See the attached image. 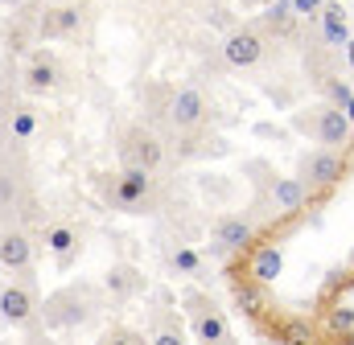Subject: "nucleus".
<instances>
[{"instance_id":"nucleus-1","label":"nucleus","mask_w":354,"mask_h":345,"mask_svg":"<svg viewBox=\"0 0 354 345\" xmlns=\"http://www.w3.org/2000/svg\"><path fill=\"white\" fill-rule=\"evenodd\" d=\"M301 132H313L317 140H322V148H338V152H346L354 140V124L351 115L338 107V103H322V107H313V119H305V115H297L292 119Z\"/></svg>"},{"instance_id":"nucleus-2","label":"nucleus","mask_w":354,"mask_h":345,"mask_svg":"<svg viewBox=\"0 0 354 345\" xmlns=\"http://www.w3.org/2000/svg\"><path fill=\"white\" fill-rule=\"evenodd\" d=\"M111 201L124 214H145L149 201H153V172L140 169V165H128V169L120 172L115 189H111Z\"/></svg>"},{"instance_id":"nucleus-3","label":"nucleus","mask_w":354,"mask_h":345,"mask_svg":"<svg viewBox=\"0 0 354 345\" xmlns=\"http://www.w3.org/2000/svg\"><path fill=\"white\" fill-rule=\"evenodd\" d=\"M301 172H305L301 181H305L309 189H330V185H338V181L346 177V152H338V148H317V152L305 157Z\"/></svg>"},{"instance_id":"nucleus-4","label":"nucleus","mask_w":354,"mask_h":345,"mask_svg":"<svg viewBox=\"0 0 354 345\" xmlns=\"http://www.w3.org/2000/svg\"><path fill=\"white\" fill-rule=\"evenodd\" d=\"M223 58H227V66L248 70V66H256L264 58V37L256 29H231L227 41H223Z\"/></svg>"},{"instance_id":"nucleus-5","label":"nucleus","mask_w":354,"mask_h":345,"mask_svg":"<svg viewBox=\"0 0 354 345\" xmlns=\"http://www.w3.org/2000/svg\"><path fill=\"white\" fill-rule=\"evenodd\" d=\"M169 124H174L177 132H189V128H198L202 119H206V95L202 90H194V86H181L174 99H169Z\"/></svg>"},{"instance_id":"nucleus-6","label":"nucleus","mask_w":354,"mask_h":345,"mask_svg":"<svg viewBox=\"0 0 354 345\" xmlns=\"http://www.w3.org/2000/svg\"><path fill=\"white\" fill-rule=\"evenodd\" d=\"M161 157H165V148H161V140L153 132H145V128H132L128 132V144H124V161L128 165H140V169L157 172Z\"/></svg>"},{"instance_id":"nucleus-7","label":"nucleus","mask_w":354,"mask_h":345,"mask_svg":"<svg viewBox=\"0 0 354 345\" xmlns=\"http://www.w3.org/2000/svg\"><path fill=\"white\" fill-rule=\"evenodd\" d=\"M313 189L301 181V177H276L272 181V206H276V214L280 218H292L297 210H305V197H309Z\"/></svg>"},{"instance_id":"nucleus-8","label":"nucleus","mask_w":354,"mask_h":345,"mask_svg":"<svg viewBox=\"0 0 354 345\" xmlns=\"http://www.w3.org/2000/svg\"><path fill=\"white\" fill-rule=\"evenodd\" d=\"M33 308H37V300H33V292L25 284H8L0 292V317L8 325H29L33 321Z\"/></svg>"},{"instance_id":"nucleus-9","label":"nucleus","mask_w":354,"mask_h":345,"mask_svg":"<svg viewBox=\"0 0 354 345\" xmlns=\"http://www.w3.org/2000/svg\"><path fill=\"white\" fill-rule=\"evenodd\" d=\"M103 284H107V292H111L115 300H132V296L145 292V271L132 267V263H111Z\"/></svg>"},{"instance_id":"nucleus-10","label":"nucleus","mask_w":354,"mask_h":345,"mask_svg":"<svg viewBox=\"0 0 354 345\" xmlns=\"http://www.w3.org/2000/svg\"><path fill=\"white\" fill-rule=\"evenodd\" d=\"M0 267H8V271H29L33 267V243L21 230L0 235Z\"/></svg>"},{"instance_id":"nucleus-11","label":"nucleus","mask_w":354,"mask_h":345,"mask_svg":"<svg viewBox=\"0 0 354 345\" xmlns=\"http://www.w3.org/2000/svg\"><path fill=\"white\" fill-rule=\"evenodd\" d=\"M252 239H256V230H252L248 218H223V222L214 226V251H218V255H223V251H243Z\"/></svg>"},{"instance_id":"nucleus-12","label":"nucleus","mask_w":354,"mask_h":345,"mask_svg":"<svg viewBox=\"0 0 354 345\" xmlns=\"http://www.w3.org/2000/svg\"><path fill=\"white\" fill-rule=\"evenodd\" d=\"M280 267H284V255H280V247H272V243L256 247L252 259H248V275H252L256 284H272V279L280 275Z\"/></svg>"},{"instance_id":"nucleus-13","label":"nucleus","mask_w":354,"mask_h":345,"mask_svg":"<svg viewBox=\"0 0 354 345\" xmlns=\"http://www.w3.org/2000/svg\"><path fill=\"white\" fill-rule=\"evenodd\" d=\"M54 83H58V62H54V54H37V58L29 62V70H25V90L41 95V90H54Z\"/></svg>"},{"instance_id":"nucleus-14","label":"nucleus","mask_w":354,"mask_h":345,"mask_svg":"<svg viewBox=\"0 0 354 345\" xmlns=\"http://www.w3.org/2000/svg\"><path fill=\"white\" fill-rule=\"evenodd\" d=\"M264 29L268 33H276V37H292V29H297V8L288 4V0H268L264 8Z\"/></svg>"},{"instance_id":"nucleus-15","label":"nucleus","mask_w":354,"mask_h":345,"mask_svg":"<svg viewBox=\"0 0 354 345\" xmlns=\"http://www.w3.org/2000/svg\"><path fill=\"white\" fill-rule=\"evenodd\" d=\"M317 17H322V33H326L330 46H346V41H351V29H346V12H342V4L326 0Z\"/></svg>"},{"instance_id":"nucleus-16","label":"nucleus","mask_w":354,"mask_h":345,"mask_svg":"<svg viewBox=\"0 0 354 345\" xmlns=\"http://www.w3.org/2000/svg\"><path fill=\"white\" fill-rule=\"evenodd\" d=\"M79 21H83V12L71 8V4H62V8H50V12L41 17V33H46V37H66V33L79 29Z\"/></svg>"},{"instance_id":"nucleus-17","label":"nucleus","mask_w":354,"mask_h":345,"mask_svg":"<svg viewBox=\"0 0 354 345\" xmlns=\"http://www.w3.org/2000/svg\"><path fill=\"white\" fill-rule=\"evenodd\" d=\"M194 337H198V342H227V337H231L227 317H223V313H214V308L194 313Z\"/></svg>"},{"instance_id":"nucleus-18","label":"nucleus","mask_w":354,"mask_h":345,"mask_svg":"<svg viewBox=\"0 0 354 345\" xmlns=\"http://www.w3.org/2000/svg\"><path fill=\"white\" fill-rule=\"evenodd\" d=\"M235 304H239V313L243 317H264L268 308V296H264V284H235Z\"/></svg>"},{"instance_id":"nucleus-19","label":"nucleus","mask_w":354,"mask_h":345,"mask_svg":"<svg viewBox=\"0 0 354 345\" xmlns=\"http://www.w3.org/2000/svg\"><path fill=\"white\" fill-rule=\"evenodd\" d=\"M50 251L66 263V259L75 255V230H66V226H54V230H50Z\"/></svg>"},{"instance_id":"nucleus-20","label":"nucleus","mask_w":354,"mask_h":345,"mask_svg":"<svg viewBox=\"0 0 354 345\" xmlns=\"http://www.w3.org/2000/svg\"><path fill=\"white\" fill-rule=\"evenodd\" d=\"M330 329L351 337L354 333V308H334V313H330Z\"/></svg>"},{"instance_id":"nucleus-21","label":"nucleus","mask_w":354,"mask_h":345,"mask_svg":"<svg viewBox=\"0 0 354 345\" xmlns=\"http://www.w3.org/2000/svg\"><path fill=\"white\" fill-rule=\"evenodd\" d=\"M330 95H334V103L351 115V124H354V95H351V86H346V83H330Z\"/></svg>"},{"instance_id":"nucleus-22","label":"nucleus","mask_w":354,"mask_h":345,"mask_svg":"<svg viewBox=\"0 0 354 345\" xmlns=\"http://www.w3.org/2000/svg\"><path fill=\"white\" fill-rule=\"evenodd\" d=\"M12 136H21V140L33 136V111H17L12 115Z\"/></svg>"},{"instance_id":"nucleus-23","label":"nucleus","mask_w":354,"mask_h":345,"mask_svg":"<svg viewBox=\"0 0 354 345\" xmlns=\"http://www.w3.org/2000/svg\"><path fill=\"white\" fill-rule=\"evenodd\" d=\"M284 342H313V329L305 321H292V325H284Z\"/></svg>"},{"instance_id":"nucleus-24","label":"nucleus","mask_w":354,"mask_h":345,"mask_svg":"<svg viewBox=\"0 0 354 345\" xmlns=\"http://www.w3.org/2000/svg\"><path fill=\"white\" fill-rule=\"evenodd\" d=\"M174 267H181V271H198V255H194V251H177Z\"/></svg>"},{"instance_id":"nucleus-25","label":"nucleus","mask_w":354,"mask_h":345,"mask_svg":"<svg viewBox=\"0 0 354 345\" xmlns=\"http://www.w3.org/2000/svg\"><path fill=\"white\" fill-rule=\"evenodd\" d=\"M153 342H157V345H177V342H181V329H174V325H165V329H161V333H157Z\"/></svg>"},{"instance_id":"nucleus-26","label":"nucleus","mask_w":354,"mask_h":345,"mask_svg":"<svg viewBox=\"0 0 354 345\" xmlns=\"http://www.w3.org/2000/svg\"><path fill=\"white\" fill-rule=\"evenodd\" d=\"M322 4H326V0H292L297 17H301V12H322Z\"/></svg>"},{"instance_id":"nucleus-27","label":"nucleus","mask_w":354,"mask_h":345,"mask_svg":"<svg viewBox=\"0 0 354 345\" xmlns=\"http://www.w3.org/2000/svg\"><path fill=\"white\" fill-rule=\"evenodd\" d=\"M346 46H351V62H354V37H351V41H346Z\"/></svg>"},{"instance_id":"nucleus-28","label":"nucleus","mask_w":354,"mask_h":345,"mask_svg":"<svg viewBox=\"0 0 354 345\" xmlns=\"http://www.w3.org/2000/svg\"><path fill=\"white\" fill-rule=\"evenodd\" d=\"M351 267H354V255H351Z\"/></svg>"}]
</instances>
